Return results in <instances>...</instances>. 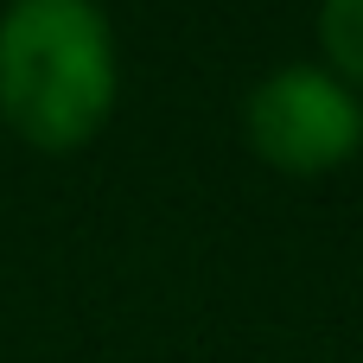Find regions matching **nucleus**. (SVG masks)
<instances>
[{
	"mask_svg": "<svg viewBox=\"0 0 363 363\" xmlns=\"http://www.w3.org/2000/svg\"><path fill=\"white\" fill-rule=\"evenodd\" d=\"M319 38L332 64L351 83H363V0H319Z\"/></svg>",
	"mask_w": 363,
	"mask_h": 363,
	"instance_id": "nucleus-3",
	"label": "nucleus"
},
{
	"mask_svg": "<svg viewBox=\"0 0 363 363\" xmlns=\"http://www.w3.org/2000/svg\"><path fill=\"white\" fill-rule=\"evenodd\" d=\"M115 102L108 19L89 0H13L0 13V115L45 153L83 147Z\"/></svg>",
	"mask_w": 363,
	"mask_h": 363,
	"instance_id": "nucleus-1",
	"label": "nucleus"
},
{
	"mask_svg": "<svg viewBox=\"0 0 363 363\" xmlns=\"http://www.w3.org/2000/svg\"><path fill=\"white\" fill-rule=\"evenodd\" d=\"M249 140L281 172H332L357 153L363 108L338 77L287 64L249 89Z\"/></svg>",
	"mask_w": 363,
	"mask_h": 363,
	"instance_id": "nucleus-2",
	"label": "nucleus"
}]
</instances>
